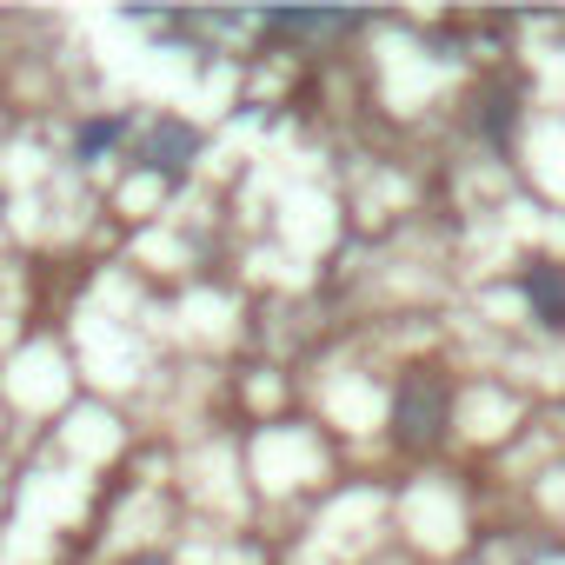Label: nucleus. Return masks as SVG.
<instances>
[{
    "instance_id": "5",
    "label": "nucleus",
    "mask_w": 565,
    "mask_h": 565,
    "mask_svg": "<svg viewBox=\"0 0 565 565\" xmlns=\"http://www.w3.org/2000/svg\"><path fill=\"white\" fill-rule=\"evenodd\" d=\"M120 565H167L160 552H140V558H120Z\"/></svg>"
},
{
    "instance_id": "2",
    "label": "nucleus",
    "mask_w": 565,
    "mask_h": 565,
    "mask_svg": "<svg viewBox=\"0 0 565 565\" xmlns=\"http://www.w3.org/2000/svg\"><path fill=\"white\" fill-rule=\"evenodd\" d=\"M193 147H200V140H193V127H180V120H160V127L147 134V160H153L167 180H173V173L193 160Z\"/></svg>"
},
{
    "instance_id": "1",
    "label": "nucleus",
    "mask_w": 565,
    "mask_h": 565,
    "mask_svg": "<svg viewBox=\"0 0 565 565\" xmlns=\"http://www.w3.org/2000/svg\"><path fill=\"white\" fill-rule=\"evenodd\" d=\"M439 426H446V386H439L433 373H413V380L399 386V399H393V439L433 446Z\"/></svg>"
},
{
    "instance_id": "4",
    "label": "nucleus",
    "mask_w": 565,
    "mask_h": 565,
    "mask_svg": "<svg viewBox=\"0 0 565 565\" xmlns=\"http://www.w3.org/2000/svg\"><path fill=\"white\" fill-rule=\"evenodd\" d=\"M120 134H127V120H114V114H100V120H87V127H81V140H74V153H81V160H94V153H107V147H114Z\"/></svg>"
},
{
    "instance_id": "3",
    "label": "nucleus",
    "mask_w": 565,
    "mask_h": 565,
    "mask_svg": "<svg viewBox=\"0 0 565 565\" xmlns=\"http://www.w3.org/2000/svg\"><path fill=\"white\" fill-rule=\"evenodd\" d=\"M525 300L539 307L545 327H565V266H532L525 273Z\"/></svg>"
}]
</instances>
